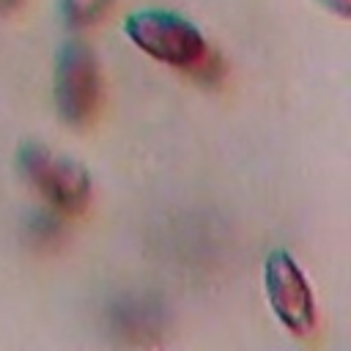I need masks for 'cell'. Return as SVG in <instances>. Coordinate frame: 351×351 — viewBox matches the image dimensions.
I'll list each match as a JSON object with an SVG mask.
<instances>
[{
  "instance_id": "1",
  "label": "cell",
  "mask_w": 351,
  "mask_h": 351,
  "mask_svg": "<svg viewBox=\"0 0 351 351\" xmlns=\"http://www.w3.org/2000/svg\"><path fill=\"white\" fill-rule=\"evenodd\" d=\"M123 33L143 55H148L170 69L192 71L203 82H214L217 80L214 71L217 74L222 71V63L211 52L200 27L178 11L137 8V11L126 14Z\"/></svg>"
},
{
  "instance_id": "2",
  "label": "cell",
  "mask_w": 351,
  "mask_h": 351,
  "mask_svg": "<svg viewBox=\"0 0 351 351\" xmlns=\"http://www.w3.org/2000/svg\"><path fill=\"white\" fill-rule=\"evenodd\" d=\"M16 170L22 181L60 217H77L90 203L93 181L85 165L47 148L38 140H25L16 148Z\"/></svg>"
},
{
  "instance_id": "3",
  "label": "cell",
  "mask_w": 351,
  "mask_h": 351,
  "mask_svg": "<svg viewBox=\"0 0 351 351\" xmlns=\"http://www.w3.org/2000/svg\"><path fill=\"white\" fill-rule=\"evenodd\" d=\"M263 293L274 318L296 337H310L318 326V304L313 285L296 258L274 247L263 258Z\"/></svg>"
},
{
  "instance_id": "4",
  "label": "cell",
  "mask_w": 351,
  "mask_h": 351,
  "mask_svg": "<svg viewBox=\"0 0 351 351\" xmlns=\"http://www.w3.org/2000/svg\"><path fill=\"white\" fill-rule=\"evenodd\" d=\"M52 99L63 123L85 126L101 101V71L85 41H66L55 55Z\"/></svg>"
},
{
  "instance_id": "5",
  "label": "cell",
  "mask_w": 351,
  "mask_h": 351,
  "mask_svg": "<svg viewBox=\"0 0 351 351\" xmlns=\"http://www.w3.org/2000/svg\"><path fill=\"white\" fill-rule=\"evenodd\" d=\"M112 3L115 0H58V14L66 22V27L80 30V27H90L99 19H104Z\"/></svg>"
},
{
  "instance_id": "6",
  "label": "cell",
  "mask_w": 351,
  "mask_h": 351,
  "mask_svg": "<svg viewBox=\"0 0 351 351\" xmlns=\"http://www.w3.org/2000/svg\"><path fill=\"white\" fill-rule=\"evenodd\" d=\"M329 14L340 16V19H351V0H318Z\"/></svg>"
},
{
  "instance_id": "7",
  "label": "cell",
  "mask_w": 351,
  "mask_h": 351,
  "mask_svg": "<svg viewBox=\"0 0 351 351\" xmlns=\"http://www.w3.org/2000/svg\"><path fill=\"white\" fill-rule=\"evenodd\" d=\"M19 5H22V0H0V11H14Z\"/></svg>"
}]
</instances>
